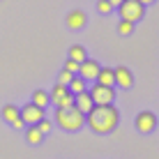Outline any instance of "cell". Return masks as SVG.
I'll use <instances>...</instances> for the list:
<instances>
[{
    "instance_id": "6da1fadb",
    "label": "cell",
    "mask_w": 159,
    "mask_h": 159,
    "mask_svg": "<svg viewBox=\"0 0 159 159\" xmlns=\"http://www.w3.org/2000/svg\"><path fill=\"white\" fill-rule=\"evenodd\" d=\"M85 122L95 134H111V131H116L118 122H120V113H118V108L113 106V104L95 106L85 116Z\"/></svg>"
},
{
    "instance_id": "7a4b0ae2",
    "label": "cell",
    "mask_w": 159,
    "mask_h": 159,
    "mask_svg": "<svg viewBox=\"0 0 159 159\" xmlns=\"http://www.w3.org/2000/svg\"><path fill=\"white\" fill-rule=\"evenodd\" d=\"M56 125L60 129L74 134V131L85 127V116L79 111V108H74V106L72 108H58L56 111Z\"/></svg>"
},
{
    "instance_id": "3957f363",
    "label": "cell",
    "mask_w": 159,
    "mask_h": 159,
    "mask_svg": "<svg viewBox=\"0 0 159 159\" xmlns=\"http://www.w3.org/2000/svg\"><path fill=\"white\" fill-rule=\"evenodd\" d=\"M118 9L120 19L122 21H131V23H136V21H141L145 16V5L141 2V0H125Z\"/></svg>"
},
{
    "instance_id": "277c9868",
    "label": "cell",
    "mask_w": 159,
    "mask_h": 159,
    "mask_svg": "<svg viewBox=\"0 0 159 159\" xmlns=\"http://www.w3.org/2000/svg\"><path fill=\"white\" fill-rule=\"evenodd\" d=\"M88 92H90L95 106H106V104H113V99H116V90H113V88H108V85L95 83Z\"/></svg>"
},
{
    "instance_id": "5b68a950",
    "label": "cell",
    "mask_w": 159,
    "mask_h": 159,
    "mask_svg": "<svg viewBox=\"0 0 159 159\" xmlns=\"http://www.w3.org/2000/svg\"><path fill=\"white\" fill-rule=\"evenodd\" d=\"M44 118H46L44 116V108L35 106L32 102H28L25 106H21V120H23L25 127H35V125H39Z\"/></svg>"
},
{
    "instance_id": "8992f818",
    "label": "cell",
    "mask_w": 159,
    "mask_h": 159,
    "mask_svg": "<svg viewBox=\"0 0 159 159\" xmlns=\"http://www.w3.org/2000/svg\"><path fill=\"white\" fill-rule=\"evenodd\" d=\"M134 127H136V131H141V134H152L155 127H157V116L152 111H141L134 120Z\"/></svg>"
},
{
    "instance_id": "52a82bcc",
    "label": "cell",
    "mask_w": 159,
    "mask_h": 159,
    "mask_svg": "<svg viewBox=\"0 0 159 159\" xmlns=\"http://www.w3.org/2000/svg\"><path fill=\"white\" fill-rule=\"evenodd\" d=\"M0 116H2V120L7 125H12L14 129H25L23 120H21V108L14 106V104H5L2 111H0Z\"/></svg>"
},
{
    "instance_id": "ba28073f",
    "label": "cell",
    "mask_w": 159,
    "mask_h": 159,
    "mask_svg": "<svg viewBox=\"0 0 159 159\" xmlns=\"http://www.w3.org/2000/svg\"><path fill=\"white\" fill-rule=\"evenodd\" d=\"M99 69H102V65L97 62V60H83V62L79 65V74L76 76H81V79H85V81H97V74H99Z\"/></svg>"
},
{
    "instance_id": "9c48e42d",
    "label": "cell",
    "mask_w": 159,
    "mask_h": 159,
    "mask_svg": "<svg viewBox=\"0 0 159 159\" xmlns=\"http://www.w3.org/2000/svg\"><path fill=\"white\" fill-rule=\"evenodd\" d=\"M65 23H67L69 30H81V28H85L88 16H85L83 9H72V12L65 16Z\"/></svg>"
},
{
    "instance_id": "30bf717a",
    "label": "cell",
    "mask_w": 159,
    "mask_h": 159,
    "mask_svg": "<svg viewBox=\"0 0 159 159\" xmlns=\"http://www.w3.org/2000/svg\"><path fill=\"white\" fill-rule=\"evenodd\" d=\"M113 74H116V85H118V88H122V90H129V88L134 85V76H131L129 67L120 65V67L113 69Z\"/></svg>"
},
{
    "instance_id": "8fae6325",
    "label": "cell",
    "mask_w": 159,
    "mask_h": 159,
    "mask_svg": "<svg viewBox=\"0 0 159 159\" xmlns=\"http://www.w3.org/2000/svg\"><path fill=\"white\" fill-rule=\"evenodd\" d=\"M74 108H79L83 116H88V113L95 108V102H92V97H90V92H81V95H74Z\"/></svg>"
},
{
    "instance_id": "7c38bea8",
    "label": "cell",
    "mask_w": 159,
    "mask_h": 159,
    "mask_svg": "<svg viewBox=\"0 0 159 159\" xmlns=\"http://www.w3.org/2000/svg\"><path fill=\"white\" fill-rule=\"evenodd\" d=\"M95 83L113 88V85H116V74H113V69H111V67H102L99 74H97V81H95Z\"/></svg>"
},
{
    "instance_id": "4fadbf2b",
    "label": "cell",
    "mask_w": 159,
    "mask_h": 159,
    "mask_svg": "<svg viewBox=\"0 0 159 159\" xmlns=\"http://www.w3.org/2000/svg\"><path fill=\"white\" fill-rule=\"evenodd\" d=\"M35 106H39V108H46L48 104H51V95H48L46 90H35L32 92V99H30Z\"/></svg>"
},
{
    "instance_id": "5bb4252c",
    "label": "cell",
    "mask_w": 159,
    "mask_h": 159,
    "mask_svg": "<svg viewBox=\"0 0 159 159\" xmlns=\"http://www.w3.org/2000/svg\"><path fill=\"white\" fill-rule=\"evenodd\" d=\"M25 141H28L30 145H42L44 134L37 129V125H35V127H25Z\"/></svg>"
},
{
    "instance_id": "9a60e30c",
    "label": "cell",
    "mask_w": 159,
    "mask_h": 159,
    "mask_svg": "<svg viewBox=\"0 0 159 159\" xmlns=\"http://www.w3.org/2000/svg\"><path fill=\"white\" fill-rule=\"evenodd\" d=\"M67 88H69V92H72V95H81V92H85V90H88V81H85V79H81V76H74L72 83H69Z\"/></svg>"
},
{
    "instance_id": "2e32d148",
    "label": "cell",
    "mask_w": 159,
    "mask_h": 159,
    "mask_svg": "<svg viewBox=\"0 0 159 159\" xmlns=\"http://www.w3.org/2000/svg\"><path fill=\"white\" fill-rule=\"evenodd\" d=\"M69 60H76V62H83V60H88V53L85 48L81 46V44H74V46H69Z\"/></svg>"
},
{
    "instance_id": "e0dca14e",
    "label": "cell",
    "mask_w": 159,
    "mask_h": 159,
    "mask_svg": "<svg viewBox=\"0 0 159 159\" xmlns=\"http://www.w3.org/2000/svg\"><path fill=\"white\" fill-rule=\"evenodd\" d=\"M67 92H69V88H67V85H62V83H56V85H53V90L48 92V95H51V102L56 104L58 99H62V97L67 95Z\"/></svg>"
},
{
    "instance_id": "ac0fdd59",
    "label": "cell",
    "mask_w": 159,
    "mask_h": 159,
    "mask_svg": "<svg viewBox=\"0 0 159 159\" xmlns=\"http://www.w3.org/2000/svg\"><path fill=\"white\" fill-rule=\"evenodd\" d=\"M131 32H134V23H131V21H122V19H120V23H118V35L129 37Z\"/></svg>"
},
{
    "instance_id": "d6986e66",
    "label": "cell",
    "mask_w": 159,
    "mask_h": 159,
    "mask_svg": "<svg viewBox=\"0 0 159 159\" xmlns=\"http://www.w3.org/2000/svg\"><path fill=\"white\" fill-rule=\"evenodd\" d=\"M72 106H74V95H72V92H67L62 99L56 102V108H72Z\"/></svg>"
},
{
    "instance_id": "ffe728a7",
    "label": "cell",
    "mask_w": 159,
    "mask_h": 159,
    "mask_svg": "<svg viewBox=\"0 0 159 159\" xmlns=\"http://www.w3.org/2000/svg\"><path fill=\"white\" fill-rule=\"evenodd\" d=\"M113 9H116V7H113L108 0H97V12H99V14H111Z\"/></svg>"
},
{
    "instance_id": "44dd1931",
    "label": "cell",
    "mask_w": 159,
    "mask_h": 159,
    "mask_svg": "<svg viewBox=\"0 0 159 159\" xmlns=\"http://www.w3.org/2000/svg\"><path fill=\"white\" fill-rule=\"evenodd\" d=\"M76 74H72V72H67V69H62V72L58 74V83H62V85H69L72 83V79H74Z\"/></svg>"
},
{
    "instance_id": "7402d4cb",
    "label": "cell",
    "mask_w": 159,
    "mask_h": 159,
    "mask_svg": "<svg viewBox=\"0 0 159 159\" xmlns=\"http://www.w3.org/2000/svg\"><path fill=\"white\" fill-rule=\"evenodd\" d=\"M37 129H39V131H42V134H44V136H46V134H51V129H53V125H51V120H48V118H44V120H42V122H39V125H37Z\"/></svg>"
},
{
    "instance_id": "603a6c76",
    "label": "cell",
    "mask_w": 159,
    "mask_h": 159,
    "mask_svg": "<svg viewBox=\"0 0 159 159\" xmlns=\"http://www.w3.org/2000/svg\"><path fill=\"white\" fill-rule=\"evenodd\" d=\"M65 69H67V72H72V74H79V62H76V60H65Z\"/></svg>"
},
{
    "instance_id": "cb8c5ba5",
    "label": "cell",
    "mask_w": 159,
    "mask_h": 159,
    "mask_svg": "<svg viewBox=\"0 0 159 159\" xmlns=\"http://www.w3.org/2000/svg\"><path fill=\"white\" fill-rule=\"evenodd\" d=\"M108 2H111V5H113V7H120V5H122V2H125V0H108Z\"/></svg>"
},
{
    "instance_id": "d4e9b609",
    "label": "cell",
    "mask_w": 159,
    "mask_h": 159,
    "mask_svg": "<svg viewBox=\"0 0 159 159\" xmlns=\"http://www.w3.org/2000/svg\"><path fill=\"white\" fill-rule=\"evenodd\" d=\"M141 2H143L145 7H148V5H155V0H141Z\"/></svg>"
}]
</instances>
